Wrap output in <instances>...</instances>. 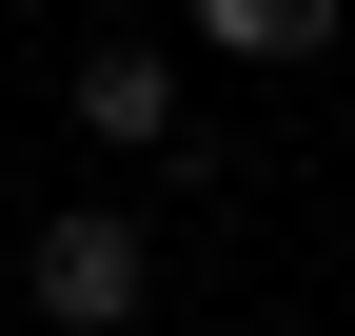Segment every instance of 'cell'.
<instances>
[{"label": "cell", "instance_id": "obj_1", "mask_svg": "<svg viewBox=\"0 0 355 336\" xmlns=\"http://www.w3.org/2000/svg\"><path fill=\"white\" fill-rule=\"evenodd\" d=\"M20 297H40V336H139L158 258H139V218H119V198H60V218L20 237Z\"/></svg>", "mask_w": 355, "mask_h": 336}, {"label": "cell", "instance_id": "obj_2", "mask_svg": "<svg viewBox=\"0 0 355 336\" xmlns=\"http://www.w3.org/2000/svg\"><path fill=\"white\" fill-rule=\"evenodd\" d=\"M79 139L99 158H178V40H79Z\"/></svg>", "mask_w": 355, "mask_h": 336}, {"label": "cell", "instance_id": "obj_3", "mask_svg": "<svg viewBox=\"0 0 355 336\" xmlns=\"http://www.w3.org/2000/svg\"><path fill=\"white\" fill-rule=\"evenodd\" d=\"M198 60H336V0H178Z\"/></svg>", "mask_w": 355, "mask_h": 336}]
</instances>
